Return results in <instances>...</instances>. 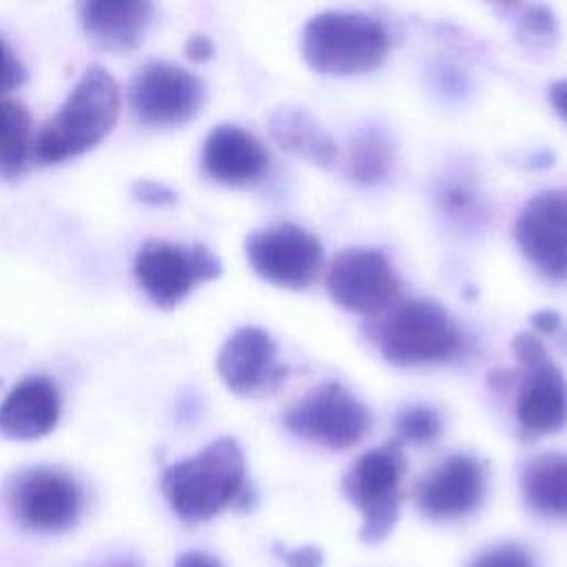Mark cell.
Instances as JSON below:
<instances>
[{
  "label": "cell",
  "instance_id": "1",
  "mask_svg": "<svg viewBox=\"0 0 567 567\" xmlns=\"http://www.w3.org/2000/svg\"><path fill=\"white\" fill-rule=\"evenodd\" d=\"M244 476L239 443L221 436L197 454L168 465L162 474V492L182 520L202 523L241 498Z\"/></svg>",
  "mask_w": 567,
  "mask_h": 567
},
{
  "label": "cell",
  "instance_id": "2",
  "mask_svg": "<svg viewBox=\"0 0 567 567\" xmlns=\"http://www.w3.org/2000/svg\"><path fill=\"white\" fill-rule=\"evenodd\" d=\"M120 102V86L113 75L104 66L91 64L35 137V159L58 164L91 151L115 126Z\"/></svg>",
  "mask_w": 567,
  "mask_h": 567
},
{
  "label": "cell",
  "instance_id": "3",
  "mask_svg": "<svg viewBox=\"0 0 567 567\" xmlns=\"http://www.w3.org/2000/svg\"><path fill=\"white\" fill-rule=\"evenodd\" d=\"M390 51L385 27L357 11H323L312 16L301 33L306 64L323 75H359L383 64Z\"/></svg>",
  "mask_w": 567,
  "mask_h": 567
},
{
  "label": "cell",
  "instance_id": "4",
  "mask_svg": "<svg viewBox=\"0 0 567 567\" xmlns=\"http://www.w3.org/2000/svg\"><path fill=\"white\" fill-rule=\"evenodd\" d=\"M365 330L381 357L401 368L443 363L461 350L456 323L432 299L405 301Z\"/></svg>",
  "mask_w": 567,
  "mask_h": 567
},
{
  "label": "cell",
  "instance_id": "5",
  "mask_svg": "<svg viewBox=\"0 0 567 567\" xmlns=\"http://www.w3.org/2000/svg\"><path fill=\"white\" fill-rule=\"evenodd\" d=\"M405 454L399 441H388L363 456L343 476V492L361 514V540L381 543L394 529L401 503Z\"/></svg>",
  "mask_w": 567,
  "mask_h": 567
},
{
  "label": "cell",
  "instance_id": "6",
  "mask_svg": "<svg viewBox=\"0 0 567 567\" xmlns=\"http://www.w3.org/2000/svg\"><path fill=\"white\" fill-rule=\"evenodd\" d=\"M4 501L13 518L33 532H64L82 512V489L73 474L55 465H31L4 483Z\"/></svg>",
  "mask_w": 567,
  "mask_h": 567
},
{
  "label": "cell",
  "instance_id": "7",
  "mask_svg": "<svg viewBox=\"0 0 567 567\" xmlns=\"http://www.w3.org/2000/svg\"><path fill=\"white\" fill-rule=\"evenodd\" d=\"M133 275L146 297L164 310L179 306L202 281L221 275V261L206 246L148 239L135 255Z\"/></svg>",
  "mask_w": 567,
  "mask_h": 567
},
{
  "label": "cell",
  "instance_id": "8",
  "mask_svg": "<svg viewBox=\"0 0 567 567\" xmlns=\"http://www.w3.org/2000/svg\"><path fill=\"white\" fill-rule=\"evenodd\" d=\"M284 425L303 441L328 450H346L368 436L372 416L348 388L328 381L295 401L284 414Z\"/></svg>",
  "mask_w": 567,
  "mask_h": 567
},
{
  "label": "cell",
  "instance_id": "9",
  "mask_svg": "<svg viewBox=\"0 0 567 567\" xmlns=\"http://www.w3.org/2000/svg\"><path fill=\"white\" fill-rule=\"evenodd\" d=\"M512 352L520 365V392L516 399L520 432L525 436L558 432L567 423V381L563 372L532 332L516 334Z\"/></svg>",
  "mask_w": 567,
  "mask_h": 567
},
{
  "label": "cell",
  "instance_id": "10",
  "mask_svg": "<svg viewBox=\"0 0 567 567\" xmlns=\"http://www.w3.org/2000/svg\"><path fill=\"white\" fill-rule=\"evenodd\" d=\"M128 104L135 117L155 128L190 122L204 104V82L188 69L153 60L137 69L128 84Z\"/></svg>",
  "mask_w": 567,
  "mask_h": 567
},
{
  "label": "cell",
  "instance_id": "11",
  "mask_svg": "<svg viewBox=\"0 0 567 567\" xmlns=\"http://www.w3.org/2000/svg\"><path fill=\"white\" fill-rule=\"evenodd\" d=\"M332 301L361 317H379L401 292V281L381 250L348 248L332 257L326 277Z\"/></svg>",
  "mask_w": 567,
  "mask_h": 567
},
{
  "label": "cell",
  "instance_id": "12",
  "mask_svg": "<svg viewBox=\"0 0 567 567\" xmlns=\"http://www.w3.org/2000/svg\"><path fill=\"white\" fill-rule=\"evenodd\" d=\"M250 268L272 286L306 288L323 266L321 241L297 224H277L246 237Z\"/></svg>",
  "mask_w": 567,
  "mask_h": 567
},
{
  "label": "cell",
  "instance_id": "13",
  "mask_svg": "<svg viewBox=\"0 0 567 567\" xmlns=\"http://www.w3.org/2000/svg\"><path fill=\"white\" fill-rule=\"evenodd\" d=\"M514 237L545 277L567 281V188L534 195L514 221Z\"/></svg>",
  "mask_w": 567,
  "mask_h": 567
},
{
  "label": "cell",
  "instance_id": "14",
  "mask_svg": "<svg viewBox=\"0 0 567 567\" xmlns=\"http://www.w3.org/2000/svg\"><path fill=\"white\" fill-rule=\"evenodd\" d=\"M217 372L239 396H266L288 377L272 337L257 326H241L226 339L217 354Z\"/></svg>",
  "mask_w": 567,
  "mask_h": 567
},
{
  "label": "cell",
  "instance_id": "15",
  "mask_svg": "<svg viewBox=\"0 0 567 567\" xmlns=\"http://www.w3.org/2000/svg\"><path fill=\"white\" fill-rule=\"evenodd\" d=\"M485 496V467L467 454L447 456L416 487V505L432 520H456L472 514Z\"/></svg>",
  "mask_w": 567,
  "mask_h": 567
},
{
  "label": "cell",
  "instance_id": "16",
  "mask_svg": "<svg viewBox=\"0 0 567 567\" xmlns=\"http://www.w3.org/2000/svg\"><path fill=\"white\" fill-rule=\"evenodd\" d=\"M204 173L224 186H252L257 184L268 166L270 157L264 144L246 128L235 124L215 126L202 148Z\"/></svg>",
  "mask_w": 567,
  "mask_h": 567
},
{
  "label": "cell",
  "instance_id": "17",
  "mask_svg": "<svg viewBox=\"0 0 567 567\" xmlns=\"http://www.w3.org/2000/svg\"><path fill=\"white\" fill-rule=\"evenodd\" d=\"M60 419V392L49 377L31 374L16 383L0 403V434L33 441L49 434Z\"/></svg>",
  "mask_w": 567,
  "mask_h": 567
},
{
  "label": "cell",
  "instance_id": "18",
  "mask_svg": "<svg viewBox=\"0 0 567 567\" xmlns=\"http://www.w3.org/2000/svg\"><path fill=\"white\" fill-rule=\"evenodd\" d=\"M78 18L97 47L128 53L142 44L153 18V4L146 0H91L78 4Z\"/></svg>",
  "mask_w": 567,
  "mask_h": 567
},
{
  "label": "cell",
  "instance_id": "19",
  "mask_svg": "<svg viewBox=\"0 0 567 567\" xmlns=\"http://www.w3.org/2000/svg\"><path fill=\"white\" fill-rule=\"evenodd\" d=\"M270 135L284 151L319 166H332L339 155L334 140L297 106H281L272 111Z\"/></svg>",
  "mask_w": 567,
  "mask_h": 567
},
{
  "label": "cell",
  "instance_id": "20",
  "mask_svg": "<svg viewBox=\"0 0 567 567\" xmlns=\"http://www.w3.org/2000/svg\"><path fill=\"white\" fill-rule=\"evenodd\" d=\"M529 507L547 518H567V454L547 452L534 456L520 476Z\"/></svg>",
  "mask_w": 567,
  "mask_h": 567
},
{
  "label": "cell",
  "instance_id": "21",
  "mask_svg": "<svg viewBox=\"0 0 567 567\" xmlns=\"http://www.w3.org/2000/svg\"><path fill=\"white\" fill-rule=\"evenodd\" d=\"M31 115L18 100L0 97V177L22 175L31 151Z\"/></svg>",
  "mask_w": 567,
  "mask_h": 567
},
{
  "label": "cell",
  "instance_id": "22",
  "mask_svg": "<svg viewBox=\"0 0 567 567\" xmlns=\"http://www.w3.org/2000/svg\"><path fill=\"white\" fill-rule=\"evenodd\" d=\"M394 164L392 142L377 128H361L346 153V173L363 186L381 184Z\"/></svg>",
  "mask_w": 567,
  "mask_h": 567
},
{
  "label": "cell",
  "instance_id": "23",
  "mask_svg": "<svg viewBox=\"0 0 567 567\" xmlns=\"http://www.w3.org/2000/svg\"><path fill=\"white\" fill-rule=\"evenodd\" d=\"M394 427H396L399 441H408L414 445H427L441 436L443 419L436 408L412 405V408H405L396 416Z\"/></svg>",
  "mask_w": 567,
  "mask_h": 567
},
{
  "label": "cell",
  "instance_id": "24",
  "mask_svg": "<svg viewBox=\"0 0 567 567\" xmlns=\"http://www.w3.org/2000/svg\"><path fill=\"white\" fill-rule=\"evenodd\" d=\"M439 204L443 213H447L454 219L476 221L483 217V204L478 193L463 182H447L439 190Z\"/></svg>",
  "mask_w": 567,
  "mask_h": 567
},
{
  "label": "cell",
  "instance_id": "25",
  "mask_svg": "<svg viewBox=\"0 0 567 567\" xmlns=\"http://www.w3.org/2000/svg\"><path fill=\"white\" fill-rule=\"evenodd\" d=\"M516 33L536 47L551 44L556 38V20L547 7H523L520 16L516 18Z\"/></svg>",
  "mask_w": 567,
  "mask_h": 567
},
{
  "label": "cell",
  "instance_id": "26",
  "mask_svg": "<svg viewBox=\"0 0 567 567\" xmlns=\"http://www.w3.org/2000/svg\"><path fill=\"white\" fill-rule=\"evenodd\" d=\"M470 567H536V563L523 545L503 543L478 554Z\"/></svg>",
  "mask_w": 567,
  "mask_h": 567
},
{
  "label": "cell",
  "instance_id": "27",
  "mask_svg": "<svg viewBox=\"0 0 567 567\" xmlns=\"http://www.w3.org/2000/svg\"><path fill=\"white\" fill-rule=\"evenodd\" d=\"M27 80L24 64L13 55L9 44L0 38V93H7Z\"/></svg>",
  "mask_w": 567,
  "mask_h": 567
},
{
  "label": "cell",
  "instance_id": "28",
  "mask_svg": "<svg viewBox=\"0 0 567 567\" xmlns=\"http://www.w3.org/2000/svg\"><path fill=\"white\" fill-rule=\"evenodd\" d=\"M131 190L137 202L148 206H173L177 202V193L171 186L153 179H137Z\"/></svg>",
  "mask_w": 567,
  "mask_h": 567
},
{
  "label": "cell",
  "instance_id": "29",
  "mask_svg": "<svg viewBox=\"0 0 567 567\" xmlns=\"http://www.w3.org/2000/svg\"><path fill=\"white\" fill-rule=\"evenodd\" d=\"M286 567H323V551L315 545H303L284 556Z\"/></svg>",
  "mask_w": 567,
  "mask_h": 567
},
{
  "label": "cell",
  "instance_id": "30",
  "mask_svg": "<svg viewBox=\"0 0 567 567\" xmlns=\"http://www.w3.org/2000/svg\"><path fill=\"white\" fill-rule=\"evenodd\" d=\"M184 53L188 60L193 62H206L215 55V44L208 35L204 33H193L188 40H186V47H184Z\"/></svg>",
  "mask_w": 567,
  "mask_h": 567
},
{
  "label": "cell",
  "instance_id": "31",
  "mask_svg": "<svg viewBox=\"0 0 567 567\" xmlns=\"http://www.w3.org/2000/svg\"><path fill=\"white\" fill-rule=\"evenodd\" d=\"M175 567H221L219 560L206 551H199V549H188V551H182L175 560Z\"/></svg>",
  "mask_w": 567,
  "mask_h": 567
},
{
  "label": "cell",
  "instance_id": "32",
  "mask_svg": "<svg viewBox=\"0 0 567 567\" xmlns=\"http://www.w3.org/2000/svg\"><path fill=\"white\" fill-rule=\"evenodd\" d=\"M549 104L554 106V111L563 120H567V80L551 82V86H549Z\"/></svg>",
  "mask_w": 567,
  "mask_h": 567
},
{
  "label": "cell",
  "instance_id": "33",
  "mask_svg": "<svg viewBox=\"0 0 567 567\" xmlns=\"http://www.w3.org/2000/svg\"><path fill=\"white\" fill-rule=\"evenodd\" d=\"M532 323H534V328H536L538 332L551 334V332L558 328L560 317H558L554 310H540V312H536V315L532 317Z\"/></svg>",
  "mask_w": 567,
  "mask_h": 567
},
{
  "label": "cell",
  "instance_id": "34",
  "mask_svg": "<svg viewBox=\"0 0 567 567\" xmlns=\"http://www.w3.org/2000/svg\"><path fill=\"white\" fill-rule=\"evenodd\" d=\"M111 567H137L133 560H120V563H115V565H111Z\"/></svg>",
  "mask_w": 567,
  "mask_h": 567
}]
</instances>
